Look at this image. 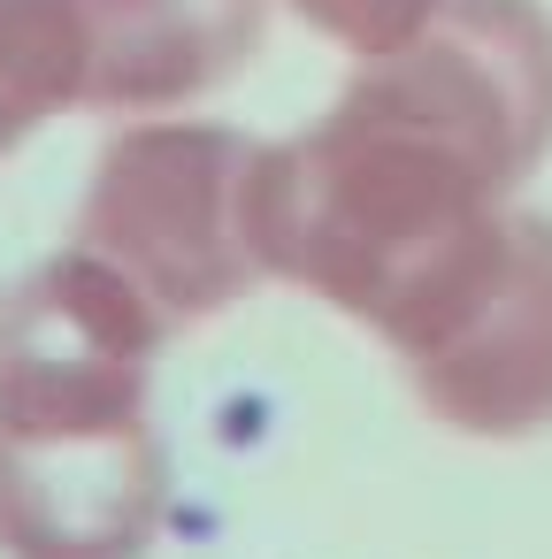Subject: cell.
<instances>
[{
    "label": "cell",
    "instance_id": "1",
    "mask_svg": "<svg viewBox=\"0 0 552 559\" xmlns=\"http://www.w3.org/2000/svg\"><path fill=\"white\" fill-rule=\"evenodd\" d=\"M544 154L552 16L537 0H437L407 47L353 70L322 123L254 146L261 269L414 353L491 269Z\"/></svg>",
    "mask_w": 552,
    "mask_h": 559
},
{
    "label": "cell",
    "instance_id": "2",
    "mask_svg": "<svg viewBox=\"0 0 552 559\" xmlns=\"http://www.w3.org/2000/svg\"><path fill=\"white\" fill-rule=\"evenodd\" d=\"M169 322L85 246L0 292V544L139 559L162 521L146 376Z\"/></svg>",
    "mask_w": 552,
    "mask_h": 559
},
{
    "label": "cell",
    "instance_id": "3",
    "mask_svg": "<svg viewBox=\"0 0 552 559\" xmlns=\"http://www.w3.org/2000/svg\"><path fill=\"white\" fill-rule=\"evenodd\" d=\"M254 146L223 123H139L101 146L78 238L169 330L208 322L269 284L254 238Z\"/></svg>",
    "mask_w": 552,
    "mask_h": 559
},
{
    "label": "cell",
    "instance_id": "4",
    "mask_svg": "<svg viewBox=\"0 0 552 559\" xmlns=\"http://www.w3.org/2000/svg\"><path fill=\"white\" fill-rule=\"evenodd\" d=\"M414 399L468 437H529L552 421V223L514 207L475 292L399 353Z\"/></svg>",
    "mask_w": 552,
    "mask_h": 559
},
{
    "label": "cell",
    "instance_id": "5",
    "mask_svg": "<svg viewBox=\"0 0 552 559\" xmlns=\"http://www.w3.org/2000/svg\"><path fill=\"white\" fill-rule=\"evenodd\" d=\"M85 24V108L154 116L215 93L261 47L269 0H70Z\"/></svg>",
    "mask_w": 552,
    "mask_h": 559
},
{
    "label": "cell",
    "instance_id": "6",
    "mask_svg": "<svg viewBox=\"0 0 552 559\" xmlns=\"http://www.w3.org/2000/svg\"><path fill=\"white\" fill-rule=\"evenodd\" d=\"M85 108V24L70 0H0V162Z\"/></svg>",
    "mask_w": 552,
    "mask_h": 559
},
{
    "label": "cell",
    "instance_id": "7",
    "mask_svg": "<svg viewBox=\"0 0 552 559\" xmlns=\"http://www.w3.org/2000/svg\"><path fill=\"white\" fill-rule=\"evenodd\" d=\"M300 9V24H315L330 47H345L353 62H376V55H391V47H407L422 24H430V9L437 0H292Z\"/></svg>",
    "mask_w": 552,
    "mask_h": 559
}]
</instances>
